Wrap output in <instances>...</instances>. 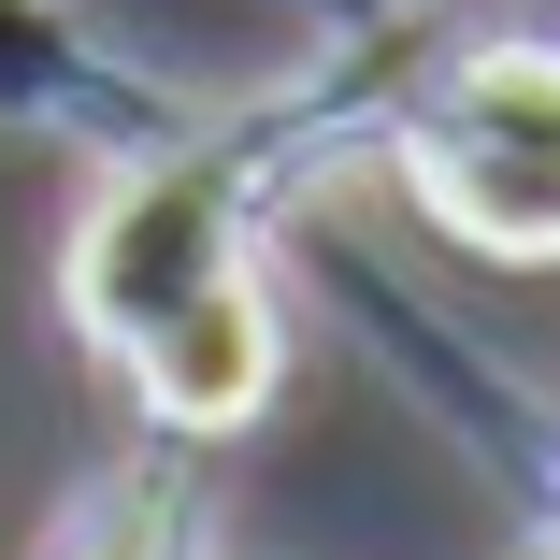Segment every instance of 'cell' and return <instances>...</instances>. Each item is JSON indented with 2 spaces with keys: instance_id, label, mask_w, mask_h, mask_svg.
Returning <instances> with one entry per match:
<instances>
[{
  "instance_id": "obj_1",
  "label": "cell",
  "mask_w": 560,
  "mask_h": 560,
  "mask_svg": "<svg viewBox=\"0 0 560 560\" xmlns=\"http://www.w3.org/2000/svg\"><path fill=\"white\" fill-rule=\"evenodd\" d=\"M374 159L460 259L560 273V30H460L445 15V44L402 86Z\"/></svg>"
},
{
  "instance_id": "obj_2",
  "label": "cell",
  "mask_w": 560,
  "mask_h": 560,
  "mask_svg": "<svg viewBox=\"0 0 560 560\" xmlns=\"http://www.w3.org/2000/svg\"><path fill=\"white\" fill-rule=\"evenodd\" d=\"M0 116H15V130H58L86 159H144L187 116H215V86H187V72L130 58V44L72 30L58 0H0Z\"/></svg>"
},
{
  "instance_id": "obj_3",
  "label": "cell",
  "mask_w": 560,
  "mask_h": 560,
  "mask_svg": "<svg viewBox=\"0 0 560 560\" xmlns=\"http://www.w3.org/2000/svg\"><path fill=\"white\" fill-rule=\"evenodd\" d=\"M116 374H130V417L173 431V445H231V431H259L273 388H288V302H273V259H259V273H215L201 302H173Z\"/></svg>"
},
{
  "instance_id": "obj_4",
  "label": "cell",
  "mask_w": 560,
  "mask_h": 560,
  "mask_svg": "<svg viewBox=\"0 0 560 560\" xmlns=\"http://www.w3.org/2000/svg\"><path fill=\"white\" fill-rule=\"evenodd\" d=\"M201 445H173V431H144V445H116L72 503H58V532H44V560H201Z\"/></svg>"
},
{
  "instance_id": "obj_5",
  "label": "cell",
  "mask_w": 560,
  "mask_h": 560,
  "mask_svg": "<svg viewBox=\"0 0 560 560\" xmlns=\"http://www.w3.org/2000/svg\"><path fill=\"white\" fill-rule=\"evenodd\" d=\"M302 15H316V30H360V15H388V0H302Z\"/></svg>"
},
{
  "instance_id": "obj_6",
  "label": "cell",
  "mask_w": 560,
  "mask_h": 560,
  "mask_svg": "<svg viewBox=\"0 0 560 560\" xmlns=\"http://www.w3.org/2000/svg\"><path fill=\"white\" fill-rule=\"evenodd\" d=\"M546 560H560V517H546Z\"/></svg>"
}]
</instances>
